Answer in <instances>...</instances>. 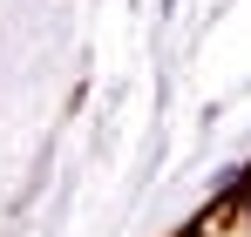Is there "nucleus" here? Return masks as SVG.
Segmentation results:
<instances>
[]
</instances>
